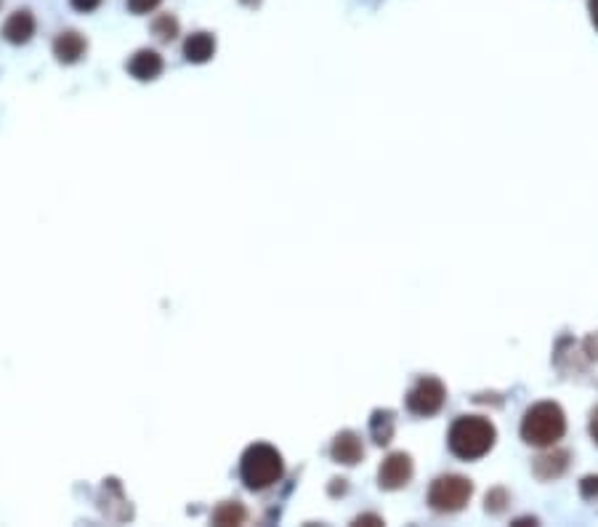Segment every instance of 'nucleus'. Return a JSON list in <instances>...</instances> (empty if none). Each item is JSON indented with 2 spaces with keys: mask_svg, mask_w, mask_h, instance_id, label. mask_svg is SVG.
Here are the masks:
<instances>
[{
  "mask_svg": "<svg viewBox=\"0 0 598 527\" xmlns=\"http://www.w3.org/2000/svg\"><path fill=\"white\" fill-rule=\"evenodd\" d=\"M495 426L481 418V415H463L453 424L450 429V451L465 459V461H476L481 456H487L495 445Z\"/></svg>",
  "mask_w": 598,
  "mask_h": 527,
  "instance_id": "1",
  "label": "nucleus"
},
{
  "mask_svg": "<svg viewBox=\"0 0 598 527\" xmlns=\"http://www.w3.org/2000/svg\"><path fill=\"white\" fill-rule=\"evenodd\" d=\"M567 432L564 410L556 402H540L527 410L522 421V440L534 448H553Z\"/></svg>",
  "mask_w": 598,
  "mask_h": 527,
  "instance_id": "2",
  "label": "nucleus"
},
{
  "mask_svg": "<svg viewBox=\"0 0 598 527\" xmlns=\"http://www.w3.org/2000/svg\"><path fill=\"white\" fill-rule=\"evenodd\" d=\"M240 474H242V482L251 490L271 487L282 477V456L271 445H264V442L251 445L245 451L242 461H240Z\"/></svg>",
  "mask_w": 598,
  "mask_h": 527,
  "instance_id": "3",
  "label": "nucleus"
},
{
  "mask_svg": "<svg viewBox=\"0 0 598 527\" xmlns=\"http://www.w3.org/2000/svg\"><path fill=\"white\" fill-rule=\"evenodd\" d=\"M470 493H473L470 479L458 477V474H447V477H439L431 485L428 504L436 512H442V514H453V512H461L465 504L470 501Z\"/></svg>",
  "mask_w": 598,
  "mask_h": 527,
  "instance_id": "4",
  "label": "nucleus"
},
{
  "mask_svg": "<svg viewBox=\"0 0 598 527\" xmlns=\"http://www.w3.org/2000/svg\"><path fill=\"white\" fill-rule=\"evenodd\" d=\"M444 397H447L444 384H442L439 379H434V376H426V379H420V381L409 389L407 407H409V413H415V415H434V413L442 410Z\"/></svg>",
  "mask_w": 598,
  "mask_h": 527,
  "instance_id": "5",
  "label": "nucleus"
},
{
  "mask_svg": "<svg viewBox=\"0 0 598 527\" xmlns=\"http://www.w3.org/2000/svg\"><path fill=\"white\" fill-rule=\"evenodd\" d=\"M412 479V459L407 453H391L378 469V485L383 490H399Z\"/></svg>",
  "mask_w": 598,
  "mask_h": 527,
  "instance_id": "6",
  "label": "nucleus"
},
{
  "mask_svg": "<svg viewBox=\"0 0 598 527\" xmlns=\"http://www.w3.org/2000/svg\"><path fill=\"white\" fill-rule=\"evenodd\" d=\"M32 35H35V19L30 11H13L3 24V38L13 46L27 43Z\"/></svg>",
  "mask_w": 598,
  "mask_h": 527,
  "instance_id": "7",
  "label": "nucleus"
},
{
  "mask_svg": "<svg viewBox=\"0 0 598 527\" xmlns=\"http://www.w3.org/2000/svg\"><path fill=\"white\" fill-rule=\"evenodd\" d=\"M365 456V448H362V440L354 434V432H340L332 442V459L343 466H354L356 461H362Z\"/></svg>",
  "mask_w": 598,
  "mask_h": 527,
  "instance_id": "8",
  "label": "nucleus"
},
{
  "mask_svg": "<svg viewBox=\"0 0 598 527\" xmlns=\"http://www.w3.org/2000/svg\"><path fill=\"white\" fill-rule=\"evenodd\" d=\"M83 54H85V38L75 30H66L54 40V57L62 65H75Z\"/></svg>",
  "mask_w": 598,
  "mask_h": 527,
  "instance_id": "9",
  "label": "nucleus"
},
{
  "mask_svg": "<svg viewBox=\"0 0 598 527\" xmlns=\"http://www.w3.org/2000/svg\"><path fill=\"white\" fill-rule=\"evenodd\" d=\"M128 72H131L136 80H154L160 72H163V59H160V54H154V51H136L131 57V62H128Z\"/></svg>",
  "mask_w": 598,
  "mask_h": 527,
  "instance_id": "10",
  "label": "nucleus"
},
{
  "mask_svg": "<svg viewBox=\"0 0 598 527\" xmlns=\"http://www.w3.org/2000/svg\"><path fill=\"white\" fill-rule=\"evenodd\" d=\"M213 54H215V40H213V35H207V32H195V35H189L187 43H184V57H187L189 62H195V65L207 62Z\"/></svg>",
  "mask_w": 598,
  "mask_h": 527,
  "instance_id": "11",
  "label": "nucleus"
},
{
  "mask_svg": "<svg viewBox=\"0 0 598 527\" xmlns=\"http://www.w3.org/2000/svg\"><path fill=\"white\" fill-rule=\"evenodd\" d=\"M564 466H567V456H564V453H553V456H542V459H537L534 471H537L542 479H550V477L561 474Z\"/></svg>",
  "mask_w": 598,
  "mask_h": 527,
  "instance_id": "12",
  "label": "nucleus"
},
{
  "mask_svg": "<svg viewBox=\"0 0 598 527\" xmlns=\"http://www.w3.org/2000/svg\"><path fill=\"white\" fill-rule=\"evenodd\" d=\"M245 520V509L240 504H224L215 509L213 514V523L215 525H240Z\"/></svg>",
  "mask_w": 598,
  "mask_h": 527,
  "instance_id": "13",
  "label": "nucleus"
},
{
  "mask_svg": "<svg viewBox=\"0 0 598 527\" xmlns=\"http://www.w3.org/2000/svg\"><path fill=\"white\" fill-rule=\"evenodd\" d=\"M391 432H394L391 413H375V418H373V434H375V442L386 445V442L391 440Z\"/></svg>",
  "mask_w": 598,
  "mask_h": 527,
  "instance_id": "14",
  "label": "nucleus"
},
{
  "mask_svg": "<svg viewBox=\"0 0 598 527\" xmlns=\"http://www.w3.org/2000/svg\"><path fill=\"white\" fill-rule=\"evenodd\" d=\"M176 32H179V22L173 19V16H160L157 22H154V35L160 38V40H173L176 38Z\"/></svg>",
  "mask_w": 598,
  "mask_h": 527,
  "instance_id": "15",
  "label": "nucleus"
},
{
  "mask_svg": "<svg viewBox=\"0 0 598 527\" xmlns=\"http://www.w3.org/2000/svg\"><path fill=\"white\" fill-rule=\"evenodd\" d=\"M163 0H128V11L136 13V16H141V13H149V11H154L157 5H160Z\"/></svg>",
  "mask_w": 598,
  "mask_h": 527,
  "instance_id": "16",
  "label": "nucleus"
},
{
  "mask_svg": "<svg viewBox=\"0 0 598 527\" xmlns=\"http://www.w3.org/2000/svg\"><path fill=\"white\" fill-rule=\"evenodd\" d=\"M69 5L75 11H80V13H91V11H96L101 5V0H69Z\"/></svg>",
  "mask_w": 598,
  "mask_h": 527,
  "instance_id": "17",
  "label": "nucleus"
},
{
  "mask_svg": "<svg viewBox=\"0 0 598 527\" xmlns=\"http://www.w3.org/2000/svg\"><path fill=\"white\" fill-rule=\"evenodd\" d=\"M580 490H583V496H585V498H594V496H598V477H585V479L580 482Z\"/></svg>",
  "mask_w": 598,
  "mask_h": 527,
  "instance_id": "18",
  "label": "nucleus"
},
{
  "mask_svg": "<svg viewBox=\"0 0 598 527\" xmlns=\"http://www.w3.org/2000/svg\"><path fill=\"white\" fill-rule=\"evenodd\" d=\"M588 11H591V22L598 30V0H588Z\"/></svg>",
  "mask_w": 598,
  "mask_h": 527,
  "instance_id": "19",
  "label": "nucleus"
},
{
  "mask_svg": "<svg viewBox=\"0 0 598 527\" xmlns=\"http://www.w3.org/2000/svg\"><path fill=\"white\" fill-rule=\"evenodd\" d=\"M591 437L598 442V410H594V415H591Z\"/></svg>",
  "mask_w": 598,
  "mask_h": 527,
  "instance_id": "20",
  "label": "nucleus"
},
{
  "mask_svg": "<svg viewBox=\"0 0 598 527\" xmlns=\"http://www.w3.org/2000/svg\"><path fill=\"white\" fill-rule=\"evenodd\" d=\"M367 523H373V525H383L381 517H359V520H356V525H367Z\"/></svg>",
  "mask_w": 598,
  "mask_h": 527,
  "instance_id": "21",
  "label": "nucleus"
}]
</instances>
